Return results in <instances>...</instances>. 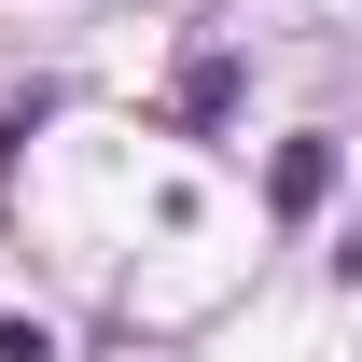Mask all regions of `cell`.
Segmentation results:
<instances>
[{
	"label": "cell",
	"instance_id": "1",
	"mask_svg": "<svg viewBox=\"0 0 362 362\" xmlns=\"http://www.w3.org/2000/svg\"><path fill=\"white\" fill-rule=\"evenodd\" d=\"M265 195H279V223H307L320 195H334V139H279V168H265Z\"/></svg>",
	"mask_w": 362,
	"mask_h": 362
},
{
	"label": "cell",
	"instance_id": "2",
	"mask_svg": "<svg viewBox=\"0 0 362 362\" xmlns=\"http://www.w3.org/2000/svg\"><path fill=\"white\" fill-rule=\"evenodd\" d=\"M237 112V56H195V70H181V126H223Z\"/></svg>",
	"mask_w": 362,
	"mask_h": 362
},
{
	"label": "cell",
	"instance_id": "3",
	"mask_svg": "<svg viewBox=\"0 0 362 362\" xmlns=\"http://www.w3.org/2000/svg\"><path fill=\"white\" fill-rule=\"evenodd\" d=\"M0 362H56V334L42 320H0Z\"/></svg>",
	"mask_w": 362,
	"mask_h": 362
}]
</instances>
